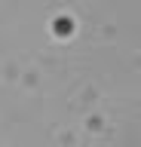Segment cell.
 Here are the masks:
<instances>
[{"label": "cell", "mask_w": 141, "mask_h": 147, "mask_svg": "<svg viewBox=\"0 0 141 147\" xmlns=\"http://www.w3.org/2000/svg\"><path fill=\"white\" fill-rule=\"evenodd\" d=\"M71 31H74V22H71V18H55V34L58 37H65V34H71Z\"/></svg>", "instance_id": "6da1fadb"}]
</instances>
